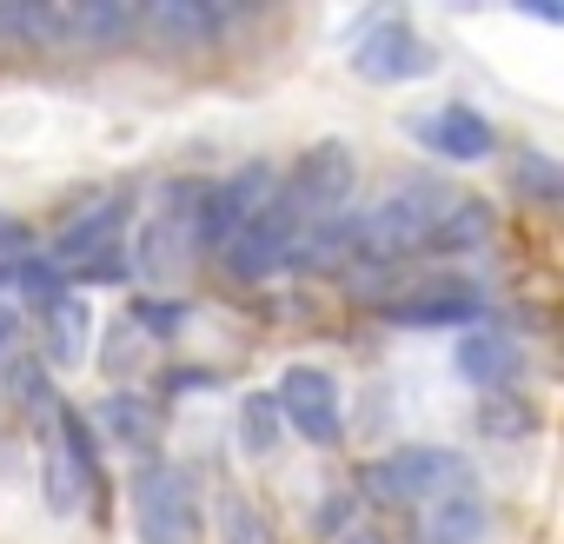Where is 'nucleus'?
Here are the masks:
<instances>
[{"mask_svg":"<svg viewBox=\"0 0 564 544\" xmlns=\"http://www.w3.org/2000/svg\"><path fill=\"white\" fill-rule=\"evenodd\" d=\"M445 186L438 179H392L366 213H352V226H359V259H392V265H405L419 246H425V232H432V219L445 213Z\"/></svg>","mask_w":564,"mask_h":544,"instance_id":"obj_1","label":"nucleus"},{"mask_svg":"<svg viewBox=\"0 0 564 544\" xmlns=\"http://www.w3.org/2000/svg\"><path fill=\"white\" fill-rule=\"evenodd\" d=\"M419 544H491V511H485L478 485H465V491L425 504V518H419Z\"/></svg>","mask_w":564,"mask_h":544,"instance_id":"obj_16","label":"nucleus"},{"mask_svg":"<svg viewBox=\"0 0 564 544\" xmlns=\"http://www.w3.org/2000/svg\"><path fill=\"white\" fill-rule=\"evenodd\" d=\"M120 252H127V206H120V199H100L94 213H80V219H67V226H61V239H54L47 265H54L61 280L74 286L87 265L120 259Z\"/></svg>","mask_w":564,"mask_h":544,"instance_id":"obj_11","label":"nucleus"},{"mask_svg":"<svg viewBox=\"0 0 564 544\" xmlns=\"http://www.w3.org/2000/svg\"><path fill=\"white\" fill-rule=\"evenodd\" d=\"M279 438H286V418H279L272 392H246V405H239V451L246 458H272Z\"/></svg>","mask_w":564,"mask_h":544,"instance_id":"obj_21","label":"nucleus"},{"mask_svg":"<svg viewBox=\"0 0 564 544\" xmlns=\"http://www.w3.org/2000/svg\"><path fill=\"white\" fill-rule=\"evenodd\" d=\"M333 544H392V537H386L379 524H346V531H339Z\"/></svg>","mask_w":564,"mask_h":544,"instance_id":"obj_30","label":"nucleus"},{"mask_svg":"<svg viewBox=\"0 0 564 544\" xmlns=\"http://www.w3.org/2000/svg\"><path fill=\"white\" fill-rule=\"evenodd\" d=\"M8 392H14V405H21V412H47V418H54V405H61V399H54L47 366H41V359H28V352H14V359H8Z\"/></svg>","mask_w":564,"mask_h":544,"instance_id":"obj_23","label":"nucleus"},{"mask_svg":"<svg viewBox=\"0 0 564 544\" xmlns=\"http://www.w3.org/2000/svg\"><path fill=\"white\" fill-rule=\"evenodd\" d=\"M352 186H359V153L346 140H319L300 153V166L279 179V206H286L293 232L319 226V219H339L352 213Z\"/></svg>","mask_w":564,"mask_h":544,"instance_id":"obj_2","label":"nucleus"},{"mask_svg":"<svg viewBox=\"0 0 564 544\" xmlns=\"http://www.w3.org/2000/svg\"><path fill=\"white\" fill-rule=\"evenodd\" d=\"M21 333H28V319H21L8 300H0V366H8V359L21 352Z\"/></svg>","mask_w":564,"mask_h":544,"instance_id":"obj_27","label":"nucleus"},{"mask_svg":"<svg viewBox=\"0 0 564 544\" xmlns=\"http://www.w3.org/2000/svg\"><path fill=\"white\" fill-rule=\"evenodd\" d=\"M127 504H133L140 544H193V531H199L193 478L173 458H140L133 478H127Z\"/></svg>","mask_w":564,"mask_h":544,"instance_id":"obj_3","label":"nucleus"},{"mask_svg":"<svg viewBox=\"0 0 564 544\" xmlns=\"http://www.w3.org/2000/svg\"><path fill=\"white\" fill-rule=\"evenodd\" d=\"M279 193V173L265 166V160H252V166H239V173H226V179H213V186H199V206H193V232H199V246H226L265 199Z\"/></svg>","mask_w":564,"mask_h":544,"instance_id":"obj_9","label":"nucleus"},{"mask_svg":"<svg viewBox=\"0 0 564 544\" xmlns=\"http://www.w3.org/2000/svg\"><path fill=\"white\" fill-rule=\"evenodd\" d=\"M518 193H531L538 206H557V166L544 153H524L518 160Z\"/></svg>","mask_w":564,"mask_h":544,"instance_id":"obj_25","label":"nucleus"},{"mask_svg":"<svg viewBox=\"0 0 564 544\" xmlns=\"http://www.w3.org/2000/svg\"><path fill=\"white\" fill-rule=\"evenodd\" d=\"M485 432H491V438H518V432H531V412H524L518 399L505 405V399L491 392V399H485Z\"/></svg>","mask_w":564,"mask_h":544,"instance_id":"obj_26","label":"nucleus"},{"mask_svg":"<svg viewBox=\"0 0 564 544\" xmlns=\"http://www.w3.org/2000/svg\"><path fill=\"white\" fill-rule=\"evenodd\" d=\"M386 319L392 326H458L465 333V326L485 319V300L458 280H438V286H412V293L386 300Z\"/></svg>","mask_w":564,"mask_h":544,"instance_id":"obj_13","label":"nucleus"},{"mask_svg":"<svg viewBox=\"0 0 564 544\" xmlns=\"http://www.w3.org/2000/svg\"><path fill=\"white\" fill-rule=\"evenodd\" d=\"M452 372H458L465 385H478V392L511 385V372H518V346H511V333H505V326H491V319L465 326V333H458V346H452Z\"/></svg>","mask_w":564,"mask_h":544,"instance_id":"obj_14","label":"nucleus"},{"mask_svg":"<svg viewBox=\"0 0 564 544\" xmlns=\"http://www.w3.org/2000/svg\"><path fill=\"white\" fill-rule=\"evenodd\" d=\"M246 21L252 8H239V0H153V8H140V41L166 54H206Z\"/></svg>","mask_w":564,"mask_h":544,"instance_id":"obj_6","label":"nucleus"},{"mask_svg":"<svg viewBox=\"0 0 564 544\" xmlns=\"http://www.w3.org/2000/svg\"><path fill=\"white\" fill-rule=\"evenodd\" d=\"M286 252H293V219H286V206H279V193L219 246V272L226 280H239V286H259V280H272V272H286Z\"/></svg>","mask_w":564,"mask_h":544,"instance_id":"obj_10","label":"nucleus"},{"mask_svg":"<svg viewBox=\"0 0 564 544\" xmlns=\"http://www.w3.org/2000/svg\"><path fill=\"white\" fill-rule=\"evenodd\" d=\"M412 133H419L438 160H458V166L491 160V146H498V133H491V120H485L478 107H438V113L412 120Z\"/></svg>","mask_w":564,"mask_h":544,"instance_id":"obj_15","label":"nucleus"},{"mask_svg":"<svg viewBox=\"0 0 564 544\" xmlns=\"http://www.w3.org/2000/svg\"><path fill=\"white\" fill-rule=\"evenodd\" d=\"M465 485H471V465L452 445H399L379 465H366V491L386 498V504H419L425 511V504H438Z\"/></svg>","mask_w":564,"mask_h":544,"instance_id":"obj_4","label":"nucleus"},{"mask_svg":"<svg viewBox=\"0 0 564 544\" xmlns=\"http://www.w3.org/2000/svg\"><path fill=\"white\" fill-rule=\"evenodd\" d=\"M193 206H199V186L193 179H166L160 199H153V213H147V226H140V239H133V252H127V272H140L147 286H166L173 272L199 252Z\"/></svg>","mask_w":564,"mask_h":544,"instance_id":"obj_5","label":"nucleus"},{"mask_svg":"<svg viewBox=\"0 0 564 544\" xmlns=\"http://www.w3.org/2000/svg\"><path fill=\"white\" fill-rule=\"evenodd\" d=\"M346 61H352V74L372 80V87H405V80L438 74V54H432V41H425L412 21H372V28L352 41Z\"/></svg>","mask_w":564,"mask_h":544,"instance_id":"obj_8","label":"nucleus"},{"mask_svg":"<svg viewBox=\"0 0 564 544\" xmlns=\"http://www.w3.org/2000/svg\"><path fill=\"white\" fill-rule=\"evenodd\" d=\"M491 239V213L478 206V199H445V213L432 219V232H425V246L419 252H478Z\"/></svg>","mask_w":564,"mask_h":544,"instance_id":"obj_18","label":"nucleus"},{"mask_svg":"<svg viewBox=\"0 0 564 544\" xmlns=\"http://www.w3.org/2000/svg\"><path fill=\"white\" fill-rule=\"evenodd\" d=\"M272 405L286 418V432H300L306 445L333 451L346 438V405H339V379L326 366H286L272 385Z\"/></svg>","mask_w":564,"mask_h":544,"instance_id":"obj_7","label":"nucleus"},{"mask_svg":"<svg viewBox=\"0 0 564 544\" xmlns=\"http://www.w3.org/2000/svg\"><path fill=\"white\" fill-rule=\"evenodd\" d=\"M21 246H28V226L0 213V259H21Z\"/></svg>","mask_w":564,"mask_h":544,"instance_id":"obj_28","label":"nucleus"},{"mask_svg":"<svg viewBox=\"0 0 564 544\" xmlns=\"http://www.w3.org/2000/svg\"><path fill=\"white\" fill-rule=\"evenodd\" d=\"M213 537H219V544H279L272 524H265V511H259L246 491H219V498H213Z\"/></svg>","mask_w":564,"mask_h":544,"instance_id":"obj_20","label":"nucleus"},{"mask_svg":"<svg viewBox=\"0 0 564 544\" xmlns=\"http://www.w3.org/2000/svg\"><path fill=\"white\" fill-rule=\"evenodd\" d=\"M41 339H47V359H41V366L74 372V366H87V346H94V313H87L74 293H61L54 306H41Z\"/></svg>","mask_w":564,"mask_h":544,"instance_id":"obj_17","label":"nucleus"},{"mask_svg":"<svg viewBox=\"0 0 564 544\" xmlns=\"http://www.w3.org/2000/svg\"><path fill=\"white\" fill-rule=\"evenodd\" d=\"M346 511H352V498H346V491H339V498H326V511H319V531H333V537H339V531H346Z\"/></svg>","mask_w":564,"mask_h":544,"instance_id":"obj_29","label":"nucleus"},{"mask_svg":"<svg viewBox=\"0 0 564 544\" xmlns=\"http://www.w3.org/2000/svg\"><path fill=\"white\" fill-rule=\"evenodd\" d=\"M8 286L41 313V306H54L61 293H67V280H61V272L47 265V259H34V252H21V259H8Z\"/></svg>","mask_w":564,"mask_h":544,"instance_id":"obj_22","label":"nucleus"},{"mask_svg":"<svg viewBox=\"0 0 564 544\" xmlns=\"http://www.w3.org/2000/svg\"><path fill=\"white\" fill-rule=\"evenodd\" d=\"M180 319H186L180 300H140V306H133V333H147V339H173Z\"/></svg>","mask_w":564,"mask_h":544,"instance_id":"obj_24","label":"nucleus"},{"mask_svg":"<svg viewBox=\"0 0 564 544\" xmlns=\"http://www.w3.org/2000/svg\"><path fill=\"white\" fill-rule=\"evenodd\" d=\"M94 425H100V438H113V445H127V451H147V445H153V405H147L140 392H107V399L94 405Z\"/></svg>","mask_w":564,"mask_h":544,"instance_id":"obj_19","label":"nucleus"},{"mask_svg":"<svg viewBox=\"0 0 564 544\" xmlns=\"http://www.w3.org/2000/svg\"><path fill=\"white\" fill-rule=\"evenodd\" d=\"M140 41L133 0H61V54H113Z\"/></svg>","mask_w":564,"mask_h":544,"instance_id":"obj_12","label":"nucleus"}]
</instances>
